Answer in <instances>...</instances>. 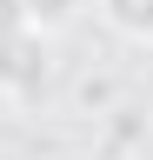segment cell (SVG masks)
<instances>
[{
    "label": "cell",
    "mask_w": 153,
    "mask_h": 160,
    "mask_svg": "<svg viewBox=\"0 0 153 160\" xmlns=\"http://www.w3.org/2000/svg\"><path fill=\"white\" fill-rule=\"evenodd\" d=\"M80 13H87V0H20V33H33V40H60V33H73L80 27Z\"/></svg>",
    "instance_id": "7a4b0ae2"
},
{
    "label": "cell",
    "mask_w": 153,
    "mask_h": 160,
    "mask_svg": "<svg viewBox=\"0 0 153 160\" xmlns=\"http://www.w3.org/2000/svg\"><path fill=\"white\" fill-rule=\"evenodd\" d=\"M127 160H153V120L140 127V140H133V153H127Z\"/></svg>",
    "instance_id": "8992f818"
},
{
    "label": "cell",
    "mask_w": 153,
    "mask_h": 160,
    "mask_svg": "<svg viewBox=\"0 0 153 160\" xmlns=\"http://www.w3.org/2000/svg\"><path fill=\"white\" fill-rule=\"evenodd\" d=\"M80 107H93V113L113 107V87H107V80H80Z\"/></svg>",
    "instance_id": "277c9868"
},
{
    "label": "cell",
    "mask_w": 153,
    "mask_h": 160,
    "mask_svg": "<svg viewBox=\"0 0 153 160\" xmlns=\"http://www.w3.org/2000/svg\"><path fill=\"white\" fill-rule=\"evenodd\" d=\"M47 73H53V47L47 40H33V33L0 40V100H33L47 87Z\"/></svg>",
    "instance_id": "6da1fadb"
},
{
    "label": "cell",
    "mask_w": 153,
    "mask_h": 160,
    "mask_svg": "<svg viewBox=\"0 0 153 160\" xmlns=\"http://www.w3.org/2000/svg\"><path fill=\"white\" fill-rule=\"evenodd\" d=\"M20 33V0H0V40Z\"/></svg>",
    "instance_id": "5b68a950"
},
{
    "label": "cell",
    "mask_w": 153,
    "mask_h": 160,
    "mask_svg": "<svg viewBox=\"0 0 153 160\" xmlns=\"http://www.w3.org/2000/svg\"><path fill=\"white\" fill-rule=\"evenodd\" d=\"M100 7V20L120 40H133V47H153V0H93Z\"/></svg>",
    "instance_id": "3957f363"
}]
</instances>
